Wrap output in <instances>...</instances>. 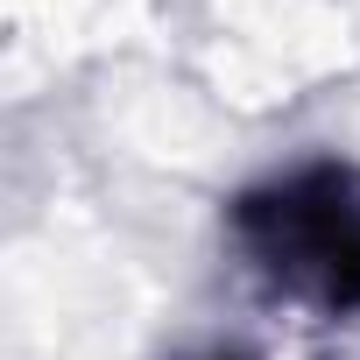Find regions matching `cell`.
Returning <instances> with one entry per match:
<instances>
[{"label": "cell", "mask_w": 360, "mask_h": 360, "mask_svg": "<svg viewBox=\"0 0 360 360\" xmlns=\"http://www.w3.org/2000/svg\"><path fill=\"white\" fill-rule=\"evenodd\" d=\"M226 226L255 276L318 318H360V169L311 155L233 191Z\"/></svg>", "instance_id": "obj_1"}, {"label": "cell", "mask_w": 360, "mask_h": 360, "mask_svg": "<svg viewBox=\"0 0 360 360\" xmlns=\"http://www.w3.org/2000/svg\"><path fill=\"white\" fill-rule=\"evenodd\" d=\"M212 360H248V353H212Z\"/></svg>", "instance_id": "obj_2"}]
</instances>
